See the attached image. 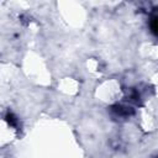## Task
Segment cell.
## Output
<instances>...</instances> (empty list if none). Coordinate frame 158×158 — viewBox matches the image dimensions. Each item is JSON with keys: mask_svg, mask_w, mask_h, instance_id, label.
<instances>
[{"mask_svg": "<svg viewBox=\"0 0 158 158\" xmlns=\"http://www.w3.org/2000/svg\"><path fill=\"white\" fill-rule=\"evenodd\" d=\"M151 30L154 35L158 36V16H154L151 21Z\"/></svg>", "mask_w": 158, "mask_h": 158, "instance_id": "obj_1", "label": "cell"}]
</instances>
